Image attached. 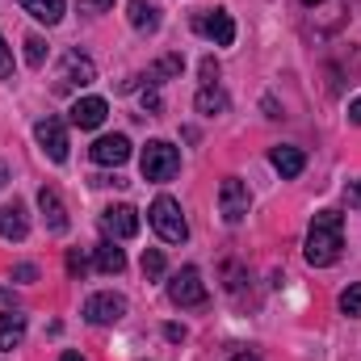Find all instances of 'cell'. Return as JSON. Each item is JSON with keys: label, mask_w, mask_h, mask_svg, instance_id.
Returning <instances> with one entry per match:
<instances>
[{"label": "cell", "mask_w": 361, "mask_h": 361, "mask_svg": "<svg viewBox=\"0 0 361 361\" xmlns=\"http://www.w3.org/2000/svg\"><path fill=\"white\" fill-rule=\"evenodd\" d=\"M341 248H345L341 214H336V210H319V214L311 219V231H307V265L328 269V265L341 261Z\"/></svg>", "instance_id": "cell-1"}, {"label": "cell", "mask_w": 361, "mask_h": 361, "mask_svg": "<svg viewBox=\"0 0 361 361\" xmlns=\"http://www.w3.org/2000/svg\"><path fill=\"white\" fill-rule=\"evenodd\" d=\"M147 223L156 227V235H160L164 244H185V240H189V223H185V214H180L177 197H156L152 210H147Z\"/></svg>", "instance_id": "cell-2"}, {"label": "cell", "mask_w": 361, "mask_h": 361, "mask_svg": "<svg viewBox=\"0 0 361 361\" xmlns=\"http://www.w3.org/2000/svg\"><path fill=\"white\" fill-rule=\"evenodd\" d=\"M139 169H143V180H173V177H177V169H180V152L173 147V143L156 139V143H147V147H143Z\"/></svg>", "instance_id": "cell-3"}, {"label": "cell", "mask_w": 361, "mask_h": 361, "mask_svg": "<svg viewBox=\"0 0 361 361\" xmlns=\"http://www.w3.org/2000/svg\"><path fill=\"white\" fill-rule=\"evenodd\" d=\"M219 214H223L227 227L244 223V214H248V185L240 177H223V185H219Z\"/></svg>", "instance_id": "cell-4"}, {"label": "cell", "mask_w": 361, "mask_h": 361, "mask_svg": "<svg viewBox=\"0 0 361 361\" xmlns=\"http://www.w3.org/2000/svg\"><path fill=\"white\" fill-rule=\"evenodd\" d=\"M169 298H173L177 307H202V302H206V281H202V273L193 269V265H185L180 273H173Z\"/></svg>", "instance_id": "cell-5"}, {"label": "cell", "mask_w": 361, "mask_h": 361, "mask_svg": "<svg viewBox=\"0 0 361 361\" xmlns=\"http://www.w3.org/2000/svg\"><path fill=\"white\" fill-rule=\"evenodd\" d=\"M193 30H197L202 38H210L214 47H231V42H235V21H231V13H223V8L197 13V17H193Z\"/></svg>", "instance_id": "cell-6"}, {"label": "cell", "mask_w": 361, "mask_h": 361, "mask_svg": "<svg viewBox=\"0 0 361 361\" xmlns=\"http://www.w3.org/2000/svg\"><path fill=\"white\" fill-rule=\"evenodd\" d=\"M34 139H38V147H42L55 164L68 160V126H63L59 118H38V122H34Z\"/></svg>", "instance_id": "cell-7"}, {"label": "cell", "mask_w": 361, "mask_h": 361, "mask_svg": "<svg viewBox=\"0 0 361 361\" xmlns=\"http://www.w3.org/2000/svg\"><path fill=\"white\" fill-rule=\"evenodd\" d=\"M122 315H126V298H122V294H109V290H105V294H92L89 302H85V319L97 324V328H101V324H118Z\"/></svg>", "instance_id": "cell-8"}, {"label": "cell", "mask_w": 361, "mask_h": 361, "mask_svg": "<svg viewBox=\"0 0 361 361\" xmlns=\"http://www.w3.org/2000/svg\"><path fill=\"white\" fill-rule=\"evenodd\" d=\"M101 227H105V235H114V240H135V235H139V210H135V206H109V210L101 214Z\"/></svg>", "instance_id": "cell-9"}, {"label": "cell", "mask_w": 361, "mask_h": 361, "mask_svg": "<svg viewBox=\"0 0 361 361\" xmlns=\"http://www.w3.org/2000/svg\"><path fill=\"white\" fill-rule=\"evenodd\" d=\"M97 80V68H92L89 55H80V51H68L63 55V72H59V85H72V89H85Z\"/></svg>", "instance_id": "cell-10"}, {"label": "cell", "mask_w": 361, "mask_h": 361, "mask_svg": "<svg viewBox=\"0 0 361 361\" xmlns=\"http://www.w3.org/2000/svg\"><path fill=\"white\" fill-rule=\"evenodd\" d=\"M92 160L97 164H126L130 160V139L126 135H101L97 143H92Z\"/></svg>", "instance_id": "cell-11"}, {"label": "cell", "mask_w": 361, "mask_h": 361, "mask_svg": "<svg viewBox=\"0 0 361 361\" xmlns=\"http://www.w3.org/2000/svg\"><path fill=\"white\" fill-rule=\"evenodd\" d=\"M38 210H42V219H47L51 231H68V206H63V197L51 185L38 189Z\"/></svg>", "instance_id": "cell-12"}, {"label": "cell", "mask_w": 361, "mask_h": 361, "mask_svg": "<svg viewBox=\"0 0 361 361\" xmlns=\"http://www.w3.org/2000/svg\"><path fill=\"white\" fill-rule=\"evenodd\" d=\"M105 114H109V105L101 97H76V105H72V122L80 130H97L105 122Z\"/></svg>", "instance_id": "cell-13"}, {"label": "cell", "mask_w": 361, "mask_h": 361, "mask_svg": "<svg viewBox=\"0 0 361 361\" xmlns=\"http://www.w3.org/2000/svg\"><path fill=\"white\" fill-rule=\"evenodd\" d=\"M0 235L13 240V244H21V240L30 235V219H25V206H21V202L0 206Z\"/></svg>", "instance_id": "cell-14"}, {"label": "cell", "mask_w": 361, "mask_h": 361, "mask_svg": "<svg viewBox=\"0 0 361 361\" xmlns=\"http://www.w3.org/2000/svg\"><path fill=\"white\" fill-rule=\"evenodd\" d=\"M273 169H277L286 180H294L302 169H307V156H302L298 147H273Z\"/></svg>", "instance_id": "cell-15"}, {"label": "cell", "mask_w": 361, "mask_h": 361, "mask_svg": "<svg viewBox=\"0 0 361 361\" xmlns=\"http://www.w3.org/2000/svg\"><path fill=\"white\" fill-rule=\"evenodd\" d=\"M130 25L139 34H156L160 30V8L147 4V0H130Z\"/></svg>", "instance_id": "cell-16"}, {"label": "cell", "mask_w": 361, "mask_h": 361, "mask_svg": "<svg viewBox=\"0 0 361 361\" xmlns=\"http://www.w3.org/2000/svg\"><path fill=\"white\" fill-rule=\"evenodd\" d=\"M21 8L34 17V21H47V25H55L59 17H63V0H21Z\"/></svg>", "instance_id": "cell-17"}, {"label": "cell", "mask_w": 361, "mask_h": 361, "mask_svg": "<svg viewBox=\"0 0 361 361\" xmlns=\"http://www.w3.org/2000/svg\"><path fill=\"white\" fill-rule=\"evenodd\" d=\"M97 269L105 273V277H118V273L126 269V257H122V248H114V240H105L97 248Z\"/></svg>", "instance_id": "cell-18"}, {"label": "cell", "mask_w": 361, "mask_h": 361, "mask_svg": "<svg viewBox=\"0 0 361 361\" xmlns=\"http://www.w3.org/2000/svg\"><path fill=\"white\" fill-rule=\"evenodd\" d=\"M197 114H206V118H214V114H227V92L214 89V85H206V89L197 92Z\"/></svg>", "instance_id": "cell-19"}, {"label": "cell", "mask_w": 361, "mask_h": 361, "mask_svg": "<svg viewBox=\"0 0 361 361\" xmlns=\"http://www.w3.org/2000/svg\"><path fill=\"white\" fill-rule=\"evenodd\" d=\"M21 336H25V319H21V315H4V328H0V353L17 349Z\"/></svg>", "instance_id": "cell-20"}, {"label": "cell", "mask_w": 361, "mask_h": 361, "mask_svg": "<svg viewBox=\"0 0 361 361\" xmlns=\"http://www.w3.org/2000/svg\"><path fill=\"white\" fill-rule=\"evenodd\" d=\"M180 68H185V63H180V55H169V59H160V63H152V68H147V80H152V85H160V80H169V76H180Z\"/></svg>", "instance_id": "cell-21"}, {"label": "cell", "mask_w": 361, "mask_h": 361, "mask_svg": "<svg viewBox=\"0 0 361 361\" xmlns=\"http://www.w3.org/2000/svg\"><path fill=\"white\" fill-rule=\"evenodd\" d=\"M25 63H30V68H42V63H47V42H42L38 34L25 38Z\"/></svg>", "instance_id": "cell-22"}, {"label": "cell", "mask_w": 361, "mask_h": 361, "mask_svg": "<svg viewBox=\"0 0 361 361\" xmlns=\"http://www.w3.org/2000/svg\"><path fill=\"white\" fill-rule=\"evenodd\" d=\"M341 311H345V315H361V281H353V286L341 294Z\"/></svg>", "instance_id": "cell-23"}, {"label": "cell", "mask_w": 361, "mask_h": 361, "mask_svg": "<svg viewBox=\"0 0 361 361\" xmlns=\"http://www.w3.org/2000/svg\"><path fill=\"white\" fill-rule=\"evenodd\" d=\"M143 273H147V277H160V273H164V252H160V248H147V252H143Z\"/></svg>", "instance_id": "cell-24"}, {"label": "cell", "mask_w": 361, "mask_h": 361, "mask_svg": "<svg viewBox=\"0 0 361 361\" xmlns=\"http://www.w3.org/2000/svg\"><path fill=\"white\" fill-rule=\"evenodd\" d=\"M4 76H13V51H8V42L0 38V80Z\"/></svg>", "instance_id": "cell-25"}, {"label": "cell", "mask_w": 361, "mask_h": 361, "mask_svg": "<svg viewBox=\"0 0 361 361\" xmlns=\"http://www.w3.org/2000/svg\"><path fill=\"white\" fill-rule=\"evenodd\" d=\"M85 269H89V261H85L80 252H68V273L76 277V273H85Z\"/></svg>", "instance_id": "cell-26"}, {"label": "cell", "mask_w": 361, "mask_h": 361, "mask_svg": "<svg viewBox=\"0 0 361 361\" xmlns=\"http://www.w3.org/2000/svg\"><path fill=\"white\" fill-rule=\"evenodd\" d=\"M80 8H89V13H105V8H114V0H80Z\"/></svg>", "instance_id": "cell-27"}, {"label": "cell", "mask_w": 361, "mask_h": 361, "mask_svg": "<svg viewBox=\"0 0 361 361\" xmlns=\"http://www.w3.org/2000/svg\"><path fill=\"white\" fill-rule=\"evenodd\" d=\"M214 76H219V63H214V59H206V63H202V80H206V85H214Z\"/></svg>", "instance_id": "cell-28"}, {"label": "cell", "mask_w": 361, "mask_h": 361, "mask_svg": "<svg viewBox=\"0 0 361 361\" xmlns=\"http://www.w3.org/2000/svg\"><path fill=\"white\" fill-rule=\"evenodd\" d=\"M13 277H17V281H34V277H38V269H34V265H17V269H13Z\"/></svg>", "instance_id": "cell-29"}, {"label": "cell", "mask_w": 361, "mask_h": 361, "mask_svg": "<svg viewBox=\"0 0 361 361\" xmlns=\"http://www.w3.org/2000/svg\"><path fill=\"white\" fill-rule=\"evenodd\" d=\"M349 122H353V126H361V97H353V101H349Z\"/></svg>", "instance_id": "cell-30"}, {"label": "cell", "mask_w": 361, "mask_h": 361, "mask_svg": "<svg viewBox=\"0 0 361 361\" xmlns=\"http://www.w3.org/2000/svg\"><path fill=\"white\" fill-rule=\"evenodd\" d=\"M59 361H85V357H80V353H63Z\"/></svg>", "instance_id": "cell-31"}, {"label": "cell", "mask_w": 361, "mask_h": 361, "mask_svg": "<svg viewBox=\"0 0 361 361\" xmlns=\"http://www.w3.org/2000/svg\"><path fill=\"white\" fill-rule=\"evenodd\" d=\"M231 361H261V357H252V353H240V357H231Z\"/></svg>", "instance_id": "cell-32"}, {"label": "cell", "mask_w": 361, "mask_h": 361, "mask_svg": "<svg viewBox=\"0 0 361 361\" xmlns=\"http://www.w3.org/2000/svg\"><path fill=\"white\" fill-rule=\"evenodd\" d=\"M4 180H8V169H4V164H0V189H4Z\"/></svg>", "instance_id": "cell-33"}, {"label": "cell", "mask_w": 361, "mask_h": 361, "mask_svg": "<svg viewBox=\"0 0 361 361\" xmlns=\"http://www.w3.org/2000/svg\"><path fill=\"white\" fill-rule=\"evenodd\" d=\"M357 202H361V180H357Z\"/></svg>", "instance_id": "cell-34"}, {"label": "cell", "mask_w": 361, "mask_h": 361, "mask_svg": "<svg viewBox=\"0 0 361 361\" xmlns=\"http://www.w3.org/2000/svg\"><path fill=\"white\" fill-rule=\"evenodd\" d=\"M302 4H319V0H302Z\"/></svg>", "instance_id": "cell-35"}]
</instances>
